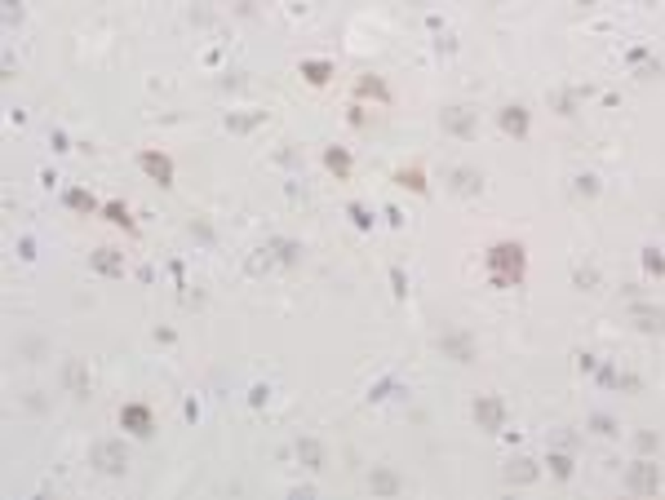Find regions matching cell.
<instances>
[{
  "label": "cell",
  "instance_id": "9c48e42d",
  "mask_svg": "<svg viewBox=\"0 0 665 500\" xmlns=\"http://www.w3.org/2000/svg\"><path fill=\"white\" fill-rule=\"evenodd\" d=\"M439 350H444L448 359H457V363H470V359H475V341H470L466 332H444V337H439Z\"/></svg>",
  "mask_w": 665,
  "mask_h": 500
},
{
  "label": "cell",
  "instance_id": "30bf717a",
  "mask_svg": "<svg viewBox=\"0 0 665 500\" xmlns=\"http://www.w3.org/2000/svg\"><path fill=\"white\" fill-rule=\"evenodd\" d=\"M262 248L271 252L275 266H297V261H302V243H297V239H266Z\"/></svg>",
  "mask_w": 665,
  "mask_h": 500
},
{
  "label": "cell",
  "instance_id": "f546056e",
  "mask_svg": "<svg viewBox=\"0 0 665 500\" xmlns=\"http://www.w3.org/2000/svg\"><path fill=\"white\" fill-rule=\"evenodd\" d=\"M572 191H577V195H586V200H595V195H599L603 186H599V177H595V173H581V177H572Z\"/></svg>",
  "mask_w": 665,
  "mask_h": 500
},
{
  "label": "cell",
  "instance_id": "1f68e13d",
  "mask_svg": "<svg viewBox=\"0 0 665 500\" xmlns=\"http://www.w3.org/2000/svg\"><path fill=\"white\" fill-rule=\"evenodd\" d=\"M612 389H625V394H639V389H643V381H639L634 372H616V381H612Z\"/></svg>",
  "mask_w": 665,
  "mask_h": 500
},
{
  "label": "cell",
  "instance_id": "ba28073f",
  "mask_svg": "<svg viewBox=\"0 0 665 500\" xmlns=\"http://www.w3.org/2000/svg\"><path fill=\"white\" fill-rule=\"evenodd\" d=\"M120 425H125L129 434H138V438H147L151 430H155V421H151V412L142 408V403H129V408H120Z\"/></svg>",
  "mask_w": 665,
  "mask_h": 500
},
{
  "label": "cell",
  "instance_id": "4316f807",
  "mask_svg": "<svg viewBox=\"0 0 665 500\" xmlns=\"http://www.w3.org/2000/svg\"><path fill=\"white\" fill-rule=\"evenodd\" d=\"M302 76H306L311 84H329V76H333V63H302Z\"/></svg>",
  "mask_w": 665,
  "mask_h": 500
},
{
  "label": "cell",
  "instance_id": "52a82bcc",
  "mask_svg": "<svg viewBox=\"0 0 665 500\" xmlns=\"http://www.w3.org/2000/svg\"><path fill=\"white\" fill-rule=\"evenodd\" d=\"M138 164H142V173H147V177H155V186H173V164H169V155H160V151H142Z\"/></svg>",
  "mask_w": 665,
  "mask_h": 500
},
{
  "label": "cell",
  "instance_id": "8992f818",
  "mask_svg": "<svg viewBox=\"0 0 665 500\" xmlns=\"http://www.w3.org/2000/svg\"><path fill=\"white\" fill-rule=\"evenodd\" d=\"M537 474H541V465L532 456H515V460H506L501 465V478L510 483V487H528V483H537Z\"/></svg>",
  "mask_w": 665,
  "mask_h": 500
},
{
  "label": "cell",
  "instance_id": "5bb4252c",
  "mask_svg": "<svg viewBox=\"0 0 665 500\" xmlns=\"http://www.w3.org/2000/svg\"><path fill=\"white\" fill-rule=\"evenodd\" d=\"M293 452H297V460L306 469H324V443H320V438H297Z\"/></svg>",
  "mask_w": 665,
  "mask_h": 500
},
{
  "label": "cell",
  "instance_id": "8fae6325",
  "mask_svg": "<svg viewBox=\"0 0 665 500\" xmlns=\"http://www.w3.org/2000/svg\"><path fill=\"white\" fill-rule=\"evenodd\" d=\"M63 385H67L76 398H84V394H89V368H84L80 359H67V363H63Z\"/></svg>",
  "mask_w": 665,
  "mask_h": 500
},
{
  "label": "cell",
  "instance_id": "bcb514c9",
  "mask_svg": "<svg viewBox=\"0 0 665 500\" xmlns=\"http://www.w3.org/2000/svg\"><path fill=\"white\" fill-rule=\"evenodd\" d=\"M439 49H444V54H453V49H457V35H453V31H444V40H439Z\"/></svg>",
  "mask_w": 665,
  "mask_h": 500
},
{
  "label": "cell",
  "instance_id": "5b68a950",
  "mask_svg": "<svg viewBox=\"0 0 665 500\" xmlns=\"http://www.w3.org/2000/svg\"><path fill=\"white\" fill-rule=\"evenodd\" d=\"M475 425H479V430H488V434H501L506 430V403L497 394L475 398Z\"/></svg>",
  "mask_w": 665,
  "mask_h": 500
},
{
  "label": "cell",
  "instance_id": "e0dca14e",
  "mask_svg": "<svg viewBox=\"0 0 665 500\" xmlns=\"http://www.w3.org/2000/svg\"><path fill=\"white\" fill-rule=\"evenodd\" d=\"M448 182H453L457 195H479V191H483V177L475 173V168H453Z\"/></svg>",
  "mask_w": 665,
  "mask_h": 500
},
{
  "label": "cell",
  "instance_id": "d6a6232c",
  "mask_svg": "<svg viewBox=\"0 0 665 500\" xmlns=\"http://www.w3.org/2000/svg\"><path fill=\"white\" fill-rule=\"evenodd\" d=\"M346 217H350V222H355L359 230H368V226H373V213L364 209V204H350V209H346Z\"/></svg>",
  "mask_w": 665,
  "mask_h": 500
},
{
  "label": "cell",
  "instance_id": "603a6c76",
  "mask_svg": "<svg viewBox=\"0 0 665 500\" xmlns=\"http://www.w3.org/2000/svg\"><path fill=\"white\" fill-rule=\"evenodd\" d=\"M324 164H329L337 177H346V173H350V155L342 151V146H329V151H324Z\"/></svg>",
  "mask_w": 665,
  "mask_h": 500
},
{
  "label": "cell",
  "instance_id": "74e56055",
  "mask_svg": "<svg viewBox=\"0 0 665 500\" xmlns=\"http://www.w3.org/2000/svg\"><path fill=\"white\" fill-rule=\"evenodd\" d=\"M275 164H302V151H293V146H284V151H275Z\"/></svg>",
  "mask_w": 665,
  "mask_h": 500
},
{
  "label": "cell",
  "instance_id": "f6af8a7d",
  "mask_svg": "<svg viewBox=\"0 0 665 500\" xmlns=\"http://www.w3.org/2000/svg\"><path fill=\"white\" fill-rule=\"evenodd\" d=\"M222 84H231V89H240V84H249V80H244V71H231V76H222Z\"/></svg>",
  "mask_w": 665,
  "mask_h": 500
},
{
  "label": "cell",
  "instance_id": "484cf974",
  "mask_svg": "<svg viewBox=\"0 0 665 500\" xmlns=\"http://www.w3.org/2000/svg\"><path fill=\"white\" fill-rule=\"evenodd\" d=\"M395 182H399V186H408V191H417V195H426V177H421V168H399Z\"/></svg>",
  "mask_w": 665,
  "mask_h": 500
},
{
  "label": "cell",
  "instance_id": "f35d334b",
  "mask_svg": "<svg viewBox=\"0 0 665 500\" xmlns=\"http://www.w3.org/2000/svg\"><path fill=\"white\" fill-rule=\"evenodd\" d=\"M18 257H22V261H31V257H36V243H31V239H22V243H18Z\"/></svg>",
  "mask_w": 665,
  "mask_h": 500
},
{
  "label": "cell",
  "instance_id": "ac0fdd59",
  "mask_svg": "<svg viewBox=\"0 0 665 500\" xmlns=\"http://www.w3.org/2000/svg\"><path fill=\"white\" fill-rule=\"evenodd\" d=\"M89 261H93V271H98V275H125V257H120L116 248H98Z\"/></svg>",
  "mask_w": 665,
  "mask_h": 500
},
{
  "label": "cell",
  "instance_id": "cb8c5ba5",
  "mask_svg": "<svg viewBox=\"0 0 665 500\" xmlns=\"http://www.w3.org/2000/svg\"><path fill=\"white\" fill-rule=\"evenodd\" d=\"M572 284L581 292H595L599 288V271H595V266H572Z\"/></svg>",
  "mask_w": 665,
  "mask_h": 500
},
{
  "label": "cell",
  "instance_id": "4dcf8cb0",
  "mask_svg": "<svg viewBox=\"0 0 665 500\" xmlns=\"http://www.w3.org/2000/svg\"><path fill=\"white\" fill-rule=\"evenodd\" d=\"M590 430H595L599 438H612L616 434V421L608 417V412H595V417H590Z\"/></svg>",
  "mask_w": 665,
  "mask_h": 500
},
{
  "label": "cell",
  "instance_id": "b9f144b4",
  "mask_svg": "<svg viewBox=\"0 0 665 500\" xmlns=\"http://www.w3.org/2000/svg\"><path fill=\"white\" fill-rule=\"evenodd\" d=\"M386 222H391V226L399 230V226H404V213H399V209H395V204H391V209H386Z\"/></svg>",
  "mask_w": 665,
  "mask_h": 500
},
{
  "label": "cell",
  "instance_id": "277c9868",
  "mask_svg": "<svg viewBox=\"0 0 665 500\" xmlns=\"http://www.w3.org/2000/svg\"><path fill=\"white\" fill-rule=\"evenodd\" d=\"M439 129L453 133V138H475L479 133V115L470 106H444L439 111Z\"/></svg>",
  "mask_w": 665,
  "mask_h": 500
},
{
  "label": "cell",
  "instance_id": "44dd1931",
  "mask_svg": "<svg viewBox=\"0 0 665 500\" xmlns=\"http://www.w3.org/2000/svg\"><path fill=\"white\" fill-rule=\"evenodd\" d=\"M581 93H586V89H559V93L550 97V102H554V111H559V115H572V111H577V102H581Z\"/></svg>",
  "mask_w": 665,
  "mask_h": 500
},
{
  "label": "cell",
  "instance_id": "ee69618b",
  "mask_svg": "<svg viewBox=\"0 0 665 500\" xmlns=\"http://www.w3.org/2000/svg\"><path fill=\"white\" fill-rule=\"evenodd\" d=\"M5 22H22V9L14 5V0H9V5H5Z\"/></svg>",
  "mask_w": 665,
  "mask_h": 500
},
{
  "label": "cell",
  "instance_id": "d6986e66",
  "mask_svg": "<svg viewBox=\"0 0 665 500\" xmlns=\"http://www.w3.org/2000/svg\"><path fill=\"white\" fill-rule=\"evenodd\" d=\"M355 93L359 97H377V102H391V89H386L382 76H359L355 80Z\"/></svg>",
  "mask_w": 665,
  "mask_h": 500
},
{
  "label": "cell",
  "instance_id": "ffe728a7",
  "mask_svg": "<svg viewBox=\"0 0 665 500\" xmlns=\"http://www.w3.org/2000/svg\"><path fill=\"white\" fill-rule=\"evenodd\" d=\"M63 204H67L71 213H93V209H98V200H93L89 191H80V186H71V191L63 195Z\"/></svg>",
  "mask_w": 665,
  "mask_h": 500
},
{
  "label": "cell",
  "instance_id": "f1b7e54d",
  "mask_svg": "<svg viewBox=\"0 0 665 500\" xmlns=\"http://www.w3.org/2000/svg\"><path fill=\"white\" fill-rule=\"evenodd\" d=\"M399 389H404V385H399V381H377V385H373V389H368V403H386V398H395V394H399Z\"/></svg>",
  "mask_w": 665,
  "mask_h": 500
},
{
  "label": "cell",
  "instance_id": "7402d4cb",
  "mask_svg": "<svg viewBox=\"0 0 665 500\" xmlns=\"http://www.w3.org/2000/svg\"><path fill=\"white\" fill-rule=\"evenodd\" d=\"M546 465H550V474H554L559 483H563V478H572V452H550V456H546Z\"/></svg>",
  "mask_w": 665,
  "mask_h": 500
},
{
  "label": "cell",
  "instance_id": "7c38bea8",
  "mask_svg": "<svg viewBox=\"0 0 665 500\" xmlns=\"http://www.w3.org/2000/svg\"><path fill=\"white\" fill-rule=\"evenodd\" d=\"M497 120H501V129L510 133V138H524V133H528V106H524V102L501 106V115H497Z\"/></svg>",
  "mask_w": 665,
  "mask_h": 500
},
{
  "label": "cell",
  "instance_id": "83f0119b",
  "mask_svg": "<svg viewBox=\"0 0 665 500\" xmlns=\"http://www.w3.org/2000/svg\"><path fill=\"white\" fill-rule=\"evenodd\" d=\"M634 447H639L643 456H657V447H661V434H657V430H639V434H634Z\"/></svg>",
  "mask_w": 665,
  "mask_h": 500
},
{
  "label": "cell",
  "instance_id": "6da1fadb",
  "mask_svg": "<svg viewBox=\"0 0 665 500\" xmlns=\"http://www.w3.org/2000/svg\"><path fill=\"white\" fill-rule=\"evenodd\" d=\"M488 279H492V288H515V284H524V243H492L488 248Z\"/></svg>",
  "mask_w": 665,
  "mask_h": 500
},
{
  "label": "cell",
  "instance_id": "8d00e7d4",
  "mask_svg": "<svg viewBox=\"0 0 665 500\" xmlns=\"http://www.w3.org/2000/svg\"><path fill=\"white\" fill-rule=\"evenodd\" d=\"M249 403H253V408H266V403H271V389H266V385H253Z\"/></svg>",
  "mask_w": 665,
  "mask_h": 500
},
{
  "label": "cell",
  "instance_id": "60d3db41",
  "mask_svg": "<svg viewBox=\"0 0 665 500\" xmlns=\"http://www.w3.org/2000/svg\"><path fill=\"white\" fill-rule=\"evenodd\" d=\"M191 230H196V235H200V239H213V230H209V226H204V222H200V217H191Z\"/></svg>",
  "mask_w": 665,
  "mask_h": 500
},
{
  "label": "cell",
  "instance_id": "e575fe53",
  "mask_svg": "<svg viewBox=\"0 0 665 500\" xmlns=\"http://www.w3.org/2000/svg\"><path fill=\"white\" fill-rule=\"evenodd\" d=\"M391 288H395V297H399V301L408 297V275L399 271V266H391Z\"/></svg>",
  "mask_w": 665,
  "mask_h": 500
},
{
  "label": "cell",
  "instance_id": "ab89813d",
  "mask_svg": "<svg viewBox=\"0 0 665 500\" xmlns=\"http://www.w3.org/2000/svg\"><path fill=\"white\" fill-rule=\"evenodd\" d=\"M54 151H71V142H67L63 129H54Z\"/></svg>",
  "mask_w": 665,
  "mask_h": 500
},
{
  "label": "cell",
  "instance_id": "9a60e30c",
  "mask_svg": "<svg viewBox=\"0 0 665 500\" xmlns=\"http://www.w3.org/2000/svg\"><path fill=\"white\" fill-rule=\"evenodd\" d=\"M634 328L639 332H661V306H648V301H634Z\"/></svg>",
  "mask_w": 665,
  "mask_h": 500
},
{
  "label": "cell",
  "instance_id": "3957f363",
  "mask_svg": "<svg viewBox=\"0 0 665 500\" xmlns=\"http://www.w3.org/2000/svg\"><path fill=\"white\" fill-rule=\"evenodd\" d=\"M625 487H630L634 496H657V492H661V469L652 465L648 456H643V460H634V465L625 469Z\"/></svg>",
  "mask_w": 665,
  "mask_h": 500
},
{
  "label": "cell",
  "instance_id": "2e32d148",
  "mask_svg": "<svg viewBox=\"0 0 665 500\" xmlns=\"http://www.w3.org/2000/svg\"><path fill=\"white\" fill-rule=\"evenodd\" d=\"M266 124V111H231L226 115V133H253Z\"/></svg>",
  "mask_w": 665,
  "mask_h": 500
},
{
  "label": "cell",
  "instance_id": "7bdbcfd3",
  "mask_svg": "<svg viewBox=\"0 0 665 500\" xmlns=\"http://www.w3.org/2000/svg\"><path fill=\"white\" fill-rule=\"evenodd\" d=\"M595 363H599L595 355H577V368H581V372H595Z\"/></svg>",
  "mask_w": 665,
  "mask_h": 500
},
{
  "label": "cell",
  "instance_id": "7a4b0ae2",
  "mask_svg": "<svg viewBox=\"0 0 665 500\" xmlns=\"http://www.w3.org/2000/svg\"><path fill=\"white\" fill-rule=\"evenodd\" d=\"M89 465L98 469V474H125V465H129L125 443H116V438H102V443H93V447H89Z\"/></svg>",
  "mask_w": 665,
  "mask_h": 500
},
{
  "label": "cell",
  "instance_id": "4fadbf2b",
  "mask_svg": "<svg viewBox=\"0 0 665 500\" xmlns=\"http://www.w3.org/2000/svg\"><path fill=\"white\" fill-rule=\"evenodd\" d=\"M368 492H377V496H399V492H404V483H399V474H395V469L377 465V469L368 474Z\"/></svg>",
  "mask_w": 665,
  "mask_h": 500
},
{
  "label": "cell",
  "instance_id": "d590c367",
  "mask_svg": "<svg viewBox=\"0 0 665 500\" xmlns=\"http://www.w3.org/2000/svg\"><path fill=\"white\" fill-rule=\"evenodd\" d=\"M595 376H599V385H603V389H612V381H616V368H612V363H595Z\"/></svg>",
  "mask_w": 665,
  "mask_h": 500
},
{
  "label": "cell",
  "instance_id": "d4e9b609",
  "mask_svg": "<svg viewBox=\"0 0 665 500\" xmlns=\"http://www.w3.org/2000/svg\"><path fill=\"white\" fill-rule=\"evenodd\" d=\"M102 213H107V222H116V226H125V230H138V222H133V217H129V209H125V204H120V200H111V204H107Z\"/></svg>",
  "mask_w": 665,
  "mask_h": 500
},
{
  "label": "cell",
  "instance_id": "836d02e7",
  "mask_svg": "<svg viewBox=\"0 0 665 500\" xmlns=\"http://www.w3.org/2000/svg\"><path fill=\"white\" fill-rule=\"evenodd\" d=\"M643 266H648V275H661L665 271V261H661V248L652 243V248H643Z\"/></svg>",
  "mask_w": 665,
  "mask_h": 500
}]
</instances>
